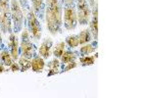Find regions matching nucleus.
<instances>
[{
    "label": "nucleus",
    "instance_id": "5",
    "mask_svg": "<svg viewBox=\"0 0 147 98\" xmlns=\"http://www.w3.org/2000/svg\"><path fill=\"white\" fill-rule=\"evenodd\" d=\"M22 36H21V43H20V51L23 57L32 60L35 56V46L30 40V34L28 28H24L22 30Z\"/></svg>",
    "mask_w": 147,
    "mask_h": 98
},
{
    "label": "nucleus",
    "instance_id": "12",
    "mask_svg": "<svg viewBox=\"0 0 147 98\" xmlns=\"http://www.w3.org/2000/svg\"><path fill=\"white\" fill-rule=\"evenodd\" d=\"M32 5V10L37 17L42 18L43 17L44 10H45V2L44 0H30Z\"/></svg>",
    "mask_w": 147,
    "mask_h": 98
},
{
    "label": "nucleus",
    "instance_id": "13",
    "mask_svg": "<svg viewBox=\"0 0 147 98\" xmlns=\"http://www.w3.org/2000/svg\"><path fill=\"white\" fill-rule=\"evenodd\" d=\"M78 39H79V44L80 45H84L86 43H89V42L92 40V33L90 32V30L88 28H84L80 32L79 34L77 35Z\"/></svg>",
    "mask_w": 147,
    "mask_h": 98
},
{
    "label": "nucleus",
    "instance_id": "1",
    "mask_svg": "<svg viewBox=\"0 0 147 98\" xmlns=\"http://www.w3.org/2000/svg\"><path fill=\"white\" fill-rule=\"evenodd\" d=\"M45 21L49 32L56 35L61 32L63 25V1L45 0Z\"/></svg>",
    "mask_w": 147,
    "mask_h": 98
},
{
    "label": "nucleus",
    "instance_id": "21",
    "mask_svg": "<svg viewBox=\"0 0 147 98\" xmlns=\"http://www.w3.org/2000/svg\"><path fill=\"white\" fill-rule=\"evenodd\" d=\"M66 44H68L71 48H77L79 46V39L77 35H69L66 37Z\"/></svg>",
    "mask_w": 147,
    "mask_h": 98
},
{
    "label": "nucleus",
    "instance_id": "16",
    "mask_svg": "<svg viewBox=\"0 0 147 98\" xmlns=\"http://www.w3.org/2000/svg\"><path fill=\"white\" fill-rule=\"evenodd\" d=\"M0 61H1L6 67H10L12 65V63L15 60L13 59V57H12L11 53L9 52V50L3 49L0 52Z\"/></svg>",
    "mask_w": 147,
    "mask_h": 98
},
{
    "label": "nucleus",
    "instance_id": "11",
    "mask_svg": "<svg viewBox=\"0 0 147 98\" xmlns=\"http://www.w3.org/2000/svg\"><path fill=\"white\" fill-rule=\"evenodd\" d=\"M44 67H45L44 58H42L40 55H35L32 59V67H30V69L34 73H41L44 70Z\"/></svg>",
    "mask_w": 147,
    "mask_h": 98
},
{
    "label": "nucleus",
    "instance_id": "23",
    "mask_svg": "<svg viewBox=\"0 0 147 98\" xmlns=\"http://www.w3.org/2000/svg\"><path fill=\"white\" fill-rule=\"evenodd\" d=\"M9 69H10L11 72H19V71H21L20 65H19V63H16V61H14L13 63H12V65L9 67Z\"/></svg>",
    "mask_w": 147,
    "mask_h": 98
},
{
    "label": "nucleus",
    "instance_id": "6",
    "mask_svg": "<svg viewBox=\"0 0 147 98\" xmlns=\"http://www.w3.org/2000/svg\"><path fill=\"white\" fill-rule=\"evenodd\" d=\"M27 22H28V30L30 34L34 38L35 40H38L41 37V24L38 20L37 16L35 15L32 9H30L27 14Z\"/></svg>",
    "mask_w": 147,
    "mask_h": 98
},
{
    "label": "nucleus",
    "instance_id": "26",
    "mask_svg": "<svg viewBox=\"0 0 147 98\" xmlns=\"http://www.w3.org/2000/svg\"><path fill=\"white\" fill-rule=\"evenodd\" d=\"M2 45V35H1V30H0V46Z\"/></svg>",
    "mask_w": 147,
    "mask_h": 98
},
{
    "label": "nucleus",
    "instance_id": "25",
    "mask_svg": "<svg viewBox=\"0 0 147 98\" xmlns=\"http://www.w3.org/2000/svg\"><path fill=\"white\" fill-rule=\"evenodd\" d=\"M5 65H4L2 62H0V74H2V73H4V72L6 71V68H5Z\"/></svg>",
    "mask_w": 147,
    "mask_h": 98
},
{
    "label": "nucleus",
    "instance_id": "20",
    "mask_svg": "<svg viewBox=\"0 0 147 98\" xmlns=\"http://www.w3.org/2000/svg\"><path fill=\"white\" fill-rule=\"evenodd\" d=\"M97 56H89V55H84V56L80 57V62L82 66H90L95 63Z\"/></svg>",
    "mask_w": 147,
    "mask_h": 98
},
{
    "label": "nucleus",
    "instance_id": "8",
    "mask_svg": "<svg viewBox=\"0 0 147 98\" xmlns=\"http://www.w3.org/2000/svg\"><path fill=\"white\" fill-rule=\"evenodd\" d=\"M8 49L11 53L14 60L19 59V53H20V44L18 41V37L15 32H11L8 37Z\"/></svg>",
    "mask_w": 147,
    "mask_h": 98
},
{
    "label": "nucleus",
    "instance_id": "19",
    "mask_svg": "<svg viewBox=\"0 0 147 98\" xmlns=\"http://www.w3.org/2000/svg\"><path fill=\"white\" fill-rule=\"evenodd\" d=\"M19 65H20L21 72H26L30 70V67H32V60L26 58V57L21 56L19 59Z\"/></svg>",
    "mask_w": 147,
    "mask_h": 98
},
{
    "label": "nucleus",
    "instance_id": "22",
    "mask_svg": "<svg viewBox=\"0 0 147 98\" xmlns=\"http://www.w3.org/2000/svg\"><path fill=\"white\" fill-rule=\"evenodd\" d=\"M77 66H78V63L76 61L68 63V64H66V67L63 69V72H69L70 70H73V69L77 68Z\"/></svg>",
    "mask_w": 147,
    "mask_h": 98
},
{
    "label": "nucleus",
    "instance_id": "3",
    "mask_svg": "<svg viewBox=\"0 0 147 98\" xmlns=\"http://www.w3.org/2000/svg\"><path fill=\"white\" fill-rule=\"evenodd\" d=\"M0 30L3 33H11L12 20L10 0H0Z\"/></svg>",
    "mask_w": 147,
    "mask_h": 98
},
{
    "label": "nucleus",
    "instance_id": "17",
    "mask_svg": "<svg viewBox=\"0 0 147 98\" xmlns=\"http://www.w3.org/2000/svg\"><path fill=\"white\" fill-rule=\"evenodd\" d=\"M65 48H66V42L60 41L58 43H56L55 46L53 47L52 53H53V55L56 58H61V56H62L64 51H65Z\"/></svg>",
    "mask_w": 147,
    "mask_h": 98
},
{
    "label": "nucleus",
    "instance_id": "9",
    "mask_svg": "<svg viewBox=\"0 0 147 98\" xmlns=\"http://www.w3.org/2000/svg\"><path fill=\"white\" fill-rule=\"evenodd\" d=\"M52 48H53V41L51 38H44L38 47V53L42 58L48 59L52 55Z\"/></svg>",
    "mask_w": 147,
    "mask_h": 98
},
{
    "label": "nucleus",
    "instance_id": "2",
    "mask_svg": "<svg viewBox=\"0 0 147 98\" xmlns=\"http://www.w3.org/2000/svg\"><path fill=\"white\" fill-rule=\"evenodd\" d=\"M64 9V27L68 30H75L78 26L77 6L75 0H62Z\"/></svg>",
    "mask_w": 147,
    "mask_h": 98
},
{
    "label": "nucleus",
    "instance_id": "7",
    "mask_svg": "<svg viewBox=\"0 0 147 98\" xmlns=\"http://www.w3.org/2000/svg\"><path fill=\"white\" fill-rule=\"evenodd\" d=\"M75 1L77 6L78 23H80V25L82 26L87 25L91 17V10L88 1L87 0H75Z\"/></svg>",
    "mask_w": 147,
    "mask_h": 98
},
{
    "label": "nucleus",
    "instance_id": "24",
    "mask_svg": "<svg viewBox=\"0 0 147 98\" xmlns=\"http://www.w3.org/2000/svg\"><path fill=\"white\" fill-rule=\"evenodd\" d=\"M19 3L21 4V6H22L23 9H25V10H27V9L28 8V0H18Z\"/></svg>",
    "mask_w": 147,
    "mask_h": 98
},
{
    "label": "nucleus",
    "instance_id": "14",
    "mask_svg": "<svg viewBox=\"0 0 147 98\" xmlns=\"http://www.w3.org/2000/svg\"><path fill=\"white\" fill-rule=\"evenodd\" d=\"M78 54L79 53L74 52L72 50H65L63 55L61 56V62H62L63 65H66V64H68V63L76 61L78 57H79Z\"/></svg>",
    "mask_w": 147,
    "mask_h": 98
},
{
    "label": "nucleus",
    "instance_id": "10",
    "mask_svg": "<svg viewBox=\"0 0 147 98\" xmlns=\"http://www.w3.org/2000/svg\"><path fill=\"white\" fill-rule=\"evenodd\" d=\"M89 26H90L92 37H93L94 41H97V38H98V9H97V5L93 7L92 18L91 21H89Z\"/></svg>",
    "mask_w": 147,
    "mask_h": 98
},
{
    "label": "nucleus",
    "instance_id": "4",
    "mask_svg": "<svg viewBox=\"0 0 147 98\" xmlns=\"http://www.w3.org/2000/svg\"><path fill=\"white\" fill-rule=\"evenodd\" d=\"M10 10H11V20L12 26L14 27V32L17 33L23 30L25 15L23 8L18 0H10Z\"/></svg>",
    "mask_w": 147,
    "mask_h": 98
},
{
    "label": "nucleus",
    "instance_id": "15",
    "mask_svg": "<svg viewBox=\"0 0 147 98\" xmlns=\"http://www.w3.org/2000/svg\"><path fill=\"white\" fill-rule=\"evenodd\" d=\"M60 66L61 63L60 61L58 60V58H54L53 60L49 62L47 64V68H48V76H54L57 75V74L60 73Z\"/></svg>",
    "mask_w": 147,
    "mask_h": 98
},
{
    "label": "nucleus",
    "instance_id": "18",
    "mask_svg": "<svg viewBox=\"0 0 147 98\" xmlns=\"http://www.w3.org/2000/svg\"><path fill=\"white\" fill-rule=\"evenodd\" d=\"M96 48H97L96 45L94 46L93 44H88V43L84 44V45H82V47L80 48V56L92 54V53H94Z\"/></svg>",
    "mask_w": 147,
    "mask_h": 98
}]
</instances>
